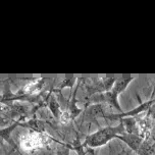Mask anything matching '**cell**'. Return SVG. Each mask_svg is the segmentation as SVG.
<instances>
[{
	"instance_id": "cell-12",
	"label": "cell",
	"mask_w": 155,
	"mask_h": 155,
	"mask_svg": "<svg viewBox=\"0 0 155 155\" xmlns=\"http://www.w3.org/2000/svg\"><path fill=\"white\" fill-rule=\"evenodd\" d=\"M135 80V77H129V78H117L116 81L113 85V88H112V91L114 93L117 94L118 96L120 94H123L124 91L127 90L128 86L131 84V83Z\"/></svg>"
},
{
	"instance_id": "cell-2",
	"label": "cell",
	"mask_w": 155,
	"mask_h": 155,
	"mask_svg": "<svg viewBox=\"0 0 155 155\" xmlns=\"http://www.w3.org/2000/svg\"><path fill=\"white\" fill-rule=\"evenodd\" d=\"M53 140L47 133H38L34 131H30L19 138V146L24 151L32 152L37 149L49 145Z\"/></svg>"
},
{
	"instance_id": "cell-15",
	"label": "cell",
	"mask_w": 155,
	"mask_h": 155,
	"mask_svg": "<svg viewBox=\"0 0 155 155\" xmlns=\"http://www.w3.org/2000/svg\"><path fill=\"white\" fill-rule=\"evenodd\" d=\"M77 81H79V78H77V77L65 78V79H63L62 81L57 85L56 90L61 91L64 89V88H68V89H71V91L74 89V86L76 85V83H78Z\"/></svg>"
},
{
	"instance_id": "cell-8",
	"label": "cell",
	"mask_w": 155,
	"mask_h": 155,
	"mask_svg": "<svg viewBox=\"0 0 155 155\" xmlns=\"http://www.w3.org/2000/svg\"><path fill=\"white\" fill-rule=\"evenodd\" d=\"M23 120H26V118H18V120L13 121L12 124H10L9 126H7L6 128H2L1 131H0L1 139L3 141H6L9 145H12V148L15 149H15H18V147H16L15 142L12 140V134L13 133V131L18 128V127H21V123Z\"/></svg>"
},
{
	"instance_id": "cell-7",
	"label": "cell",
	"mask_w": 155,
	"mask_h": 155,
	"mask_svg": "<svg viewBox=\"0 0 155 155\" xmlns=\"http://www.w3.org/2000/svg\"><path fill=\"white\" fill-rule=\"evenodd\" d=\"M46 81H49V79L46 78H40V79H35L32 80L31 82H29L28 84L23 88V94H27V95L31 96H38L41 95L40 92L41 90H43V88L45 87Z\"/></svg>"
},
{
	"instance_id": "cell-17",
	"label": "cell",
	"mask_w": 155,
	"mask_h": 155,
	"mask_svg": "<svg viewBox=\"0 0 155 155\" xmlns=\"http://www.w3.org/2000/svg\"><path fill=\"white\" fill-rule=\"evenodd\" d=\"M146 117L150 118L152 120H155V103L152 104V106L149 108V110L147 111V114H146Z\"/></svg>"
},
{
	"instance_id": "cell-9",
	"label": "cell",
	"mask_w": 155,
	"mask_h": 155,
	"mask_svg": "<svg viewBox=\"0 0 155 155\" xmlns=\"http://www.w3.org/2000/svg\"><path fill=\"white\" fill-rule=\"evenodd\" d=\"M82 82H81V79H79V82H78V85L76 87V89H74V96H71V99L70 101H68V108L65 110L70 113L71 120H74L76 118L79 116L81 113L83 112V109L80 108V107H78V100H77V93H78V89L80 88V86H81Z\"/></svg>"
},
{
	"instance_id": "cell-5",
	"label": "cell",
	"mask_w": 155,
	"mask_h": 155,
	"mask_svg": "<svg viewBox=\"0 0 155 155\" xmlns=\"http://www.w3.org/2000/svg\"><path fill=\"white\" fill-rule=\"evenodd\" d=\"M107 115L108 114L105 111L104 104L93 103V104L88 105L87 109L85 110L83 120H84L85 123L90 124V126H91V123H95L98 124L97 120H98V118H104V120H106Z\"/></svg>"
},
{
	"instance_id": "cell-16",
	"label": "cell",
	"mask_w": 155,
	"mask_h": 155,
	"mask_svg": "<svg viewBox=\"0 0 155 155\" xmlns=\"http://www.w3.org/2000/svg\"><path fill=\"white\" fill-rule=\"evenodd\" d=\"M71 151L70 144H60L55 150V155H71Z\"/></svg>"
},
{
	"instance_id": "cell-19",
	"label": "cell",
	"mask_w": 155,
	"mask_h": 155,
	"mask_svg": "<svg viewBox=\"0 0 155 155\" xmlns=\"http://www.w3.org/2000/svg\"><path fill=\"white\" fill-rule=\"evenodd\" d=\"M154 98H155V84H154V88H153V90H152V93L150 95V99H154Z\"/></svg>"
},
{
	"instance_id": "cell-6",
	"label": "cell",
	"mask_w": 155,
	"mask_h": 155,
	"mask_svg": "<svg viewBox=\"0 0 155 155\" xmlns=\"http://www.w3.org/2000/svg\"><path fill=\"white\" fill-rule=\"evenodd\" d=\"M116 139H120L124 143H126L128 145V147L131 148V150L134 151L135 153L138 152V150L142 147V145L145 142V139L141 135L130 134V133H124L123 135L117 136Z\"/></svg>"
},
{
	"instance_id": "cell-11",
	"label": "cell",
	"mask_w": 155,
	"mask_h": 155,
	"mask_svg": "<svg viewBox=\"0 0 155 155\" xmlns=\"http://www.w3.org/2000/svg\"><path fill=\"white\" fill-rule=\"evenodd\" d=\"M21 127H24L26 129H29L31 131L38 133H45V124L44 121L37 120V118H31L28 120H23L21 123Z\"/></svg>"
},
{
	"instance_id": "cell-1",
	"label": "cell",
	"mask_w": 155,
	"mask_h": 155,
	"mask_svg": "<svg viewBox=\"0 0 155 155\" xmlns=\"http://www.w3.org/2000/svg\"><path fill=\"white\" fill-rule=\"evenodd\" d=\"M124 133H126L124 126L120 120V124H116V126H108L104 127V128H100L96 132L88 135L85 138L83 145H84V147H88L91 149L100 148L102 146L106 145L107 143H109L112 139L117 138V136L123 135Z\"/></svg>"
},
{
	"instance_id": "cell-18",
	"label": "cell",
	"mask_w": 155,
	"mask_h": 155,
	"mask_svg": "<svg viewBox=\"0 0 155 155\" xmlns=\"http://www.w3.org/2000/svg\"><path fill=\"white\" fill-rule=\"evenodd\" d=\"M86 155H96L95 149H91V148H88L87 154H86Z\"/></svg>"
},
{
	"instance_id": "cell-4",
	"label": "cell",
	"mask_w": 155,
	"mask_h": 155,
	"mask_svg": "<svg viewBox=\"0 0 155 155\" xmlns=\"http://www.w3.org/2000/svg\"><path fill=\"white\" fill-rule=\"evenodd\" d=\"M2 118L6 116L7 120H12L15 117L26 118L30 113L34 112V106L29 102L15 101L8 104H1Z\"/></svg>"
},
{
	"instance_id": "cell-14",
	"label": "cell",
	"mask_w": 155,
	"mask_h": 155,
	"mask_svg": "<svg viewBox=\"0 0 155 155\" xmlns=\"http://www.w3.org/2000/svg\"><path fill=\"white\" fill-rule=\"evenodd\" d=\"M155 154V141H151L150 139L145 140V142L142 145L138 152H136V155H154Z\"/></svg>"
},
{
	"instance_id": "cell-3",
	"label": "cell",
	"mask_w": 155,
	"mask_h": 155,
	"mask_svg": "<svg viewBox=\"0 0 155 155\" xmlns=\"http://www.w3.org/2000/svg\"><path fill=\"white\" fill-rule=\"evenodd\" d=\"M117 78H108V77H101V78H88L84 79L85 82L82 84L85 86V90L87 93V99L91 98L96 94H100L104 92H108L113 88V85Z\"/></svg>"
},
{
	"instance_id": "cell-10",
	"label": "cell",
	"mask_w": 155,
	"mask_h": 155,
	"mask_svg": "<svg viewBox=\"0 0 155 155\" xmlns=\"http://www.w3.org/2000/svg\"><path fill=\"white\" fill-rule=\"evenodd\" d=\"M48 108L50 110L51 114L54 116L56 120H59L60 116H61L63 110L61 109L59 102L57 101L56 97L53 94V90L50 91V95H49V100H48Z\"/></svg>"
},
{
	"instance_id": "cell-13",
	"label": "cell",
	"mask_w": 155,
	"mask_h": 155,
	"mask_svg": "<svg viewBox=\"0 0 155 155\" xmlns=\"http://www.w3.org/2000/svg\"><path fill=\"white\" fill-rule=\"evenodd\" d=\"M121 123L124 124L126 133H130V134H138L139 133V124H138V120L136 117H124L120 120Z\"/></svg>"
}]
</instances>
